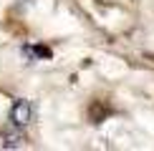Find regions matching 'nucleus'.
<instances>
[{"label":"nucleus","mask_w":154,"mask_h":151,"mask_svg":"<svg viewBox=\"0 0 154 151\" xmlns=\"http://www.w3.org/2000/svg\"><path fill=\"white\" fill-rule=\"evenodd\" d=\"M8 118H10V126H20V129H25V126L30 123V118H33V103L25 101V98L15 101Z\"/></svg>","instance_id":"nucleus-1"},{"label":"nucleus","mask_w":154,"mask_h":151,"mask_svg":"<svg viewBox=\"0 0 154 151\" xmlns=\"http://www.w3.org/2000/svg\"><path fill=\"white\" fill-rule=\"evenodd\" d=\"M13 129H15V131H5L3 146H5V149H20L23 144H25V136H23L20 126H13Z\"/></svg>","instance_id":"nucleus-2"},{"label":"nucleus","mask_w":154,"mask_h":151,"mask_svg":"<svg viewBox=\"0 0 154 151\" xmlns=\"http://www.w3.org/2000/svg\"><path fill=\"white\" fill-rule=\"evenodd\" d=\"M20 3H30V0H20Z\"/></svg>","instance_id":"nucleus-3"}]
</instances>
